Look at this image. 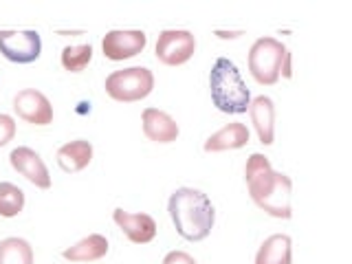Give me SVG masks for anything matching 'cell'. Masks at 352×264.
Wrapping results in <instances>:
<instances>
[{"label":"cell","instance_id":"obj_25","mask_svg":"<svg viewBox=\"0 0 352 264\" xmlns=\"http://www.w3.org/2000/svg\"><path fill=\"white\" fill-rule=\"evenodd\" d=\"M82 31H58V36H80Z\"/></svg>","mask_w":352,"mask_h":264},{"label":"cell","instance_id":"obj_19","mask_svg":"<svg viewBox=\"0 0 352 264\" xmlns=\"http://www.w3.org/2000/svg\"><path fill=\"white\" fill-rule=\"evenodd\" d=\"M25 192L18 185L3 181L0 183V216L3 218H16L25 209Z\"/></svg>","mask_w":352,"mask_h":264},{"label":"cell","instance_id":"obj_22","mask_svg":"<svg viewBox=\"0 0 352 264\" xmlns=\"http://www.w3.org/2000/svg\"><path fill=\"white\" fill-rule=\"evenodd\" d=\"M161 264H196V260L187 251H170Z\"/></svg>","mask_w":352,"mask_h":264},{"label":"cell","instance_id":"obj_21","mask_svg":"<svg viewBox=\"0 0 352 264\" xmlns=\"http://www.w3.org/2000/svg\"><path fill=\"white\" fill-rule=\"evenodd\" d=\"M16 137V119L11 115L0 113V148H5Z\"/></svg>","mask_w":352,"mask_h":264},{"label":"cell","instance_id":"obj_18","mask_svg":"<svg viewBox=\"0 0 352 264\" xmlns=\"http://www.w3.org/2000/svg\"><path fill=\"white\" fill-rule=\"evenodd\" d=\"M33 247L25 238L0 240V264H33Z\"/></svg>","mask_w":352,"mask_h":264},{"label":"cell","instance_id":"obj_12","mask_svg":"<svg viewBox=\"0 0 352 264\" xmlns=\"http://www.w3.org/2000/svg\"><path fill=\"white\" fill-rule=\"evenodd\" d=\"M141 126H143V135H146V139H150L154 143H172L181 135V128L176 124V119L159 108L143 110Z\"/></svg>","mask_w":352,"mask_h":264},{"label":"cell","instance_id":"obj_15","mask_svg":"<svg viewBox=\"0 0 352 264\" xmlns=\"http://www.w3.org/2000/svg\"><path fill=\"white\" fill-rule=\"evenodd\" d=\"M251 132L245 124L234 121V124H227L225 128H220L214 132L212 137H207L205 141V152H227V150H240L249 143Z\"/></svg>","mask_w":352,"mask_h":264},{"label":"cell","instance_id":"obj_1","mask_svg":"<svg viewBox=\"0 0 352 264\" xmlns=\"http://www.w3.org/2000/svg\"><path fill=\"white\" fill-rule=\"evenodd\" d=\"M245 181L251 201L264 214L280 220H289L293 216V207H291L293 183L286 174L273 170L269 157H264L260 152L251 154L245 165Z\"/></svg>","mask_w":352,"mask_h":264},{"label":"cell","instance_id":"obj_4","mask_svg":"<svg viewBox=\"0 0 352 264\" xmlns=\"http://www.w3.org/2000/svg\"><path fill=\"white\" fill-rule=\"evenodd\" d=\"M106 95L121 104L141 102L154 91V75L146 66H130L106 77Z\"/></svg>","mask_w":352,"mask_h":264},{"label":"cell","instance_id":"obj_10","mask_svg":"<svg viewBox=\"0 0 352 264\" xmlns=\"http://www.w3.org/2000/svg\"><path fill=\"white\" fill-rule=\"evenodd\" d=\"M9 163H11V168H14L18 174L25 176L31 185L40 187V190H49V187H51L49 168H47V163L42 161V157L36 150H31L27 146H20L16 150H11Z\"/></svg>","mask_w":352,"mask_h":264},{"label":"cell","instance_id":"obj_3","mask_svg":"<svg viewBox=\"0 0 352 264\" xmlns=\"http://www.w3.org/2000/svg\"><path fill=\"white\" fill-rule=\"evenodd\" d=\"M212 104L225 115H245L251 104V93L242 80L238 66L229 58H218L209 73Z\"/></svg>","mask_w":352,"mask_h":264},{"label":"cell","instance_id":"obj_20","mask_svg":"<svg viewBox=\"0 0 352 264\" xmlns=\"http://www.w3.org/2000/svg\"><path fill=\"white\" fill-rule=\"evenodd\" d=\"M93 60V47L91 44H75V47L62 49L60 62L64 66V71L69 73H82Z\"/></svg>","mask_w":352,"mask_h":264},{"label":"cell","instance_id":"obj_16","mask_svg":"<svg viewBox=\"0 0 352 264\" xmlns=\"http://www.w3.org/2000/svg\"><path fill=\"white\" fill-rule=\"evenodd\" d=\"M293 240L286 234H273L262 242L256 253V264H291Z\"/></svg>","mask_w":352,"mask_h":264},{"label":"cell","instance_id":"obj_17","mask_svg":"<svg viewBox=\"0 0 352 264\" xmlns=\"http://www.w3.org/2000/svg\"><path fill=\"white\" fill-rule=\"evenodd\" d=\"M108 253V240L102 234H91L82 238L80 242H75L73 247L62 251V258L69 262H97L106 258Z\"/></svg>","mask_w":352,"mask_h":264},{"label":"cell","instance_id":"obj_2","mask_svg":"<svg viewBox=\"0 0 352 264\" xmlns=\"http://www.w3.org/2000/svg\"><path fill=\"white\" fill-rule=\"evenodd\" d=\"M168 214L179 236L190 242H201L212 234L216 209L209 196L194 187H179L168 201Z\"/></svg>","mask_w":352,"mask_h":264},{"label":"cell","instance_id":"obj_8","mask_svg":"<svg viewBox=\"0 0 352 264\" xmlns=\"http://www.w3.org/2000/svg\"><path fill=\"white\" fill-rule=\"evenodd\" d=\"M146 47H148V36L139 29H115L108 31L102 40V51L113 62L137 58Z\"/></svg>","mask_w":352,"mask_h":264},{"label":"cell","instance_id":"obj_9","mask_svg":"<svg viewBox=\"0 0 352 264\" xmlns=\"http://www.w3.org/2000/svg\"><path fill=\"white\" fill-rule=\"evenodd\" d=\"M14 113L33 126H49L53 124V106L49 97L36 91V88H25L14 97Z\"/></svg>","mask_w":352,"mask_h":264},{"label":"cell","instance_id":"obj_14","mask_svg":"<svg viewBox=\"0 0 352 264\" xmlns=\"http://www.w3.org/2000/svg\"><path fill=\"white\" fill-rule=\"evenodd\" d=\"M93 143L86 139H75L64 143V146L58 150L55 159H58V165L66 172V174H75L86 170L93 161Z\"/></svg>","mask_w":352,"mask_h":264},{"label":"cell","instance_id":"obj_13","mask_svg":"<svg viewBox=\"0 0 352 264\" xmlns=\"http://www.w3.org/2000/svg\"><path fill=\"white\" fill-rule=\"evenodd\" d=\"M247 113L251 117L253 128H256V135H258L260 143L262 146H271L275 141V104H273V99L267 95L251 99Z\"/></svg>","mask_w":352,"mask_h":264},{"label":"cell","instance_id":"obj_11","mask_svg":"<svg viewBox=\"0 0 352 264\" xmlns=\"http://www.w3.org/2000/svg\"><path fill=\"white\" fill-rule=\"evenodd\" d=\"M113 220L126 234V238L130 242H135V245H148V242L157 238L159 227H157V220L150 214H130L119 207L113 212Z\"/></svg>","mask_w":352,"mask_h":264},{"label":"cell","instance_id":"obj_7","mask_svg":"<svg viewBox=\"0 0 352 264\" xmlns=\"http://www.w3.org/2000/svg\"><path fill=\"white\" fill-rule=\"evenodd\" d=\"M0 53L14 64H31L42 55V38L38 31L0 29Z\"/></svg>","mask_w":352,"mask_h":264},{"label":"cell","instance_id":"obj_6","mask_svg":"<svg viewBox=\"0 0 352 264\" xmlns=\"http://www.w3.org/2000/svg\"><path fill=\"white\" fill-rule=\"evenodd\" d=\"M157 60L165 66H183L196 53V38L192 31L185 29H165L157 40Z\"/></svg>","mask_w":352,"mask_h":264},{"label":"cell","instance_id":"obj_23","mask_svg":"<svg viewBox=\"0 0 352 264\" xmlns=\"http://www.w3.org/2000/svg\"><path fill=\"white\" fill-rule=\"evenodd\" d=\"M280 77H284V80H291L293 77V55L289 53V49H286L280 64Z\"/></svg>","mask_w":352,"mask_h":264},{"label":"cell","instance_id":"obj_5","mask_svg":"<svg viewBox=\"0 0 352 264\" xmlns=\"http://www.w3.org/2000/svg\"><path fill=\"white\" fill-rule=\"evenodd\" d=\"M286 47L275 38H258L249 49V73L262 86H273L280 82V64Z\"/></svg>","mask_w":352,"mask_h":264},{"label":"cell","instance_id":"obj_24","mask_svg":"<svg viewBox=\"0 0 352 264\" xmlns=\"http://www.w3.org/2000/svg\"><path fill=\"white\" fill-rule=\"evenodd\" d=\"M214 36H218L220 40H236L240 36H245V31H214Z\"/></svg>","mask_w":352,"mask_h":264}]
</instances>
